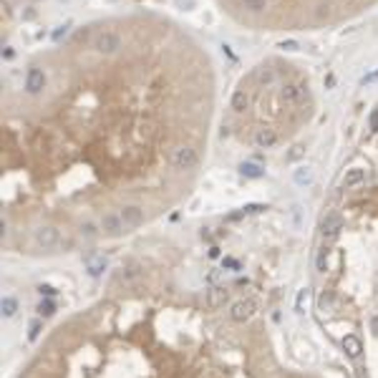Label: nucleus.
Listing matches in <instances>:
<instances>
[{
  "label": "nucleus",
  "mask_w": 378,
  "mask_h": 378,
  "mask_svg": "<svg viewBox=\"0 0 378 378\" xmlns=\"http://www.w3.org/2000/svg\"><path fill=\"white\" fill-rule=\"evenodd\" d=\"M212 114L202 43L159 13L108 15L5 76L3 167L43 184L167 189L199 172Z\"/></svg>",
  "instance_id": "nucleus-1"
},
{
  "label": "nucleus",
  "mask_w": 378,
  "mask_h": 378,
  "mask_svg": "<svg viewBox=\"0 0 378 378\" xmlns=\"http://www.w3.org/2000/svg\"><path fill=\"white\" fill-rule=\"evenodd\" d=\"M378 0H217L222 13L250 31H318L358 18Z\"/></svg>",
  "instance_id": "nucleus-2"
},
{
  "label": "nucleus",
  "mask_w": 378,
  "mask_h": 378,
  "mask_svg": "<svg viewBox=\"0 0 378 378\" xmlns=\"http://www.w3.org/2000/svg\"><path fill=\"white\" fill-rule=\"evenodd\" d=\"M99 227H101L103 237H121L124 232H129L119 212H103L99 219Z\"/></svg>",
  "instance_id": "nucleus-3"
},
{
  "label": "nucleus",
  "mask_w": 378,
  "mask_h": 378,
  "mask_svg": "<svg viewBox=\"0 0 378 378\" xmlns=\"http://www.w3.org/2000/svg\"><path fill=\"white\" fill-rule=\"evenodd\" d=\"M35 242H38V247H43V250H53V247L61 244V232L56 227H51V225H40L35 230Z\"/></svg>",
  "instance_id": "nucleus-4"
},
{
  "label": "nucleus",
  "mask_w": 378,
  "mask_h": 378,
  "mask_svg": "<svg viewBox=\"0 0 378 378\" xmlns=\"http://www.w3.org/2000/svg\"><path fill=\"white\" fill-rule=\"evenodd\" d=\"M257 313V303L255 300H237L232 308H230V318L235 320V323H247L252 315Z\"/></svg>",
  "instance_id": "nucleus-5"
},
{
  "label": "nucleus",
  "mask_w": 378,
  "mask_h": 378,
  "mask_svg": "<svg viewBox=\"0 0 378 378\" xmlns=\"http://www.w3.org/2000/svg\"><path fill=\"white\" fill-rule=\"evenodd\" d=\"M341 230H343V217H341L338 212H330V214L323 219V240H325V244L336 242L338 235H341Z\"/></svg>",
  "instance_id": "nucleus-6"
},
{
  "label": "nucleus",
  "mask_w": 378,
  "mask_h": 378,
  "mask_svg": "<svg viewBox=\"0 0 378 378\" xmlns=\"http://www.w3.org/2000/svg\"><path fill=\"white\" fill-rule=\"evenodd\" d=\"M119 214H121V219H124L126 230H137V227H141L144 222H146V209H144V207H139V205L124 207Z\"/></svg>",
  "instance_id": "nucleus-7"
},
{
  "label": "nucleus",
  "mask_w": 378,
  "mask_h": 378,
  "mask_svg": "<svg viewBox=\"0 0 378 378\" xmlns=\"http://www.w3.org/2000/svg\"><path fill=\"white\" fill-rule=\"evenodd\" d=\"M227 298H230V293L225 290V287H219V285H214V287H209L207 290V298H205V305L209 308V310H217V308H222L227 303Z\"/></svg>",
  "instance_id": "nucleus-8"
},
{
  "label": "nucleus",
  "mask_w": 378,
  "mask_h": 378,
  "mask_svg": "<svg viewBox=\"0 0 378 378\" xmlns=\"http://www.w3.org/2000/svg\"><path fill=\"white\" fill-rule=\"evenodd\" d=\"M341 345H343V350H345V355L348 358H361V353H363V343H361V338L358 336H345L343 341H341Z\"/></svg>",
  "instance_id": "nucleus-9"
},
{
  "label": "nucleus",
  "mask_w": 378,
  "mask_h": 378,
  "mask_svg": "<svg viewBox=\"0 0 378 378\" xmlns=\"http://www.w3.org/2000/svg\"><path fill=\"white\" fill-rule=\"evenodd\" d=\"M83 262H86V270H88V275L91 277H99L103 270H106V257H101V255H86L83 257Z\"/></svg>",
  "instance_id": "nucleus-10"
},
{
  "label": "nucleus",
  "mask_w": 378,
  "mask_h": 378,
  "mask_svg": "<svg viewBox=\"0 0 378 378\" xmlns=\"http://www.w3.org/2000/svg\"><path fill=\"white\" fill-rule=\"evenodd\" d=\"M363 179H366V172H363V169H348L345 176H343V189H353V187H358Z\"/></svg>",
  "instance_id": "nucleus-11"
},
{
  "label": "nucleus",
  "mask_w": 378,
  "mask_h": 378,
  "mask_svg": "<svg viewBox=\"0 0 378 378\" xmlns=\"http://www.w3.org/2000/svg\"><path fill=\"white\" fill-rule=\"evenodd\" d=\"M15 313H18V300H15L13 295H5V298H3V315H5V318H13Z\"/></svg>",
  "instance_id": "nucleus-12"
},
{
  "label": "nucleus",
  "mask_w": 378,
  "mask_h": 378,
  "mask_svg": "<svg viewBox=\"0 0 378 378\" xmlns=\"http://www.w3.org/2000/svg\"><path fill=\"white\" fill-rule=\"evenodd\" d=\"M308 303H310V290L305 287V290H300V293H298V300H295V310H298V313H305V310H308Z\"/></svg>",
  "instance_id": "nucleus-13"
},
{
  "label": "nucleus",
  "mask_w": 378,
  "mask_h": 378,
  "mask_svg": "<svg viewBox=\"0 0 378 378\" xmlns=\"http://www.w3.org/2000/svg\"><path fill=\"white\" fill-rule=\"evenodd\" d=\"M38 313H40L43 318H51V315L56 313V303H53V300H40V303H38Z\"/></svg>",
  "instance_id": "nucleus-14"
},
{
  "label": "nucleus",
  "mask_w": 378,
  "mask_h": 378,
  "mask_svg": "<svg viewBox=\"0 0 378 378\" xmlns=\"http://www.w3.org/2000/svg\"><path fill=\"white\" fill-rule=\"evenodd\" d=\"M318 273H325V268H328V244H323V250L318 252Z\"/></svg>",
  "instance_id": "nucleus-15"
},
{
  "label": "nucleus",
  "mask_w": 378,
  "mask_h": 378,
  "mask_svg": "<svg viewBox=\"0 0 378 378\" xmlns=\"http://www.w3.org/2000/svg\"><path fill=\"white\" fill-rule=\"evenodd\" d=\"M222 268H225V270H242V265H240V260H235V257H225V260H222Z\"/></svg>",
  "instance_id": "nucleus-16"
},
{
  "label": "nucleus",
  "mask_w": 378,
  "mask_h": 378,
  "mask_svg": "<svg viewBox=\"0 0 378 378\" xmlns=\"http://www.w3.org/2000/svg\"><path fill=\"white\" fill-rule=\"evenodd\" d=\"M40 328H43L40 320H33V323H31V330H28V338H31V341H35V338L40 336Z\"/></svg>",
  "instance_id": "nucleus-17"
},
{
  "label": "nucleus",
  "mask_w": 378,
  "mask_h": 378,
  "mask_svg": "<svg viewBox=\"0 0 378 378\" xmlns=\"http://www.w3.org/2000/svg\"><path fill=\"white\" fill-rule=\"evenodd\" d=\"M38 293H40V295H46V298H53L58 290H56L53 285H38Z\"/></svg>",
  "instance_id": "nucleus-18"
},
{
  "label": "nucleus",
  "mask_w": 378,
  "mask_h": 378,
  "mask_svg": "<svg viewBox=\"0 0 378 378\" xmlns=\"http://www.w3.org/2000/svg\"><path fill=\"white\" fill-rule=\"evenodd\" d=\"M242 174H247V176H260L262 172H260L257 167H252V164H247V167H242Z\"/></svg>",
  "instance_id": "nucleus-19"
},
{
  "label": "nucleus",
  "mask_w": 378,
  "mask_h": 378,
  "mask_svg": "<svg viewBox=\"0 0 378 378\" xmlns=\"http://www.w3.org/2000/svg\"><path fill=\"white\" fill-rule=\"evenodd\" d=\"M371 129H373V131H378V108L371 114Z\"/></svg>",
  "instance_id": "nucleus-20"
},
{
  "label": "nucleus",
  "mask_w": 378,
  "mask_h": 378,
  "mask_svg": "<svg viewBox=\"0 0 378 378\" xmlns=\"http://www.w3.org/2000/svg\"><path fill=\"white\" fill-rule=\"evenodd\" d=\"M371 333H373V336H378V313L371 318Z\"/></svg>",
  "instance_id": "nucleus-21"
},
{
  "label": "nucleus",
  "mask_w": 378,
  "mask_h": 378,
  "mask_svg": "<svg viewBox=\"0 0 378 378\" xmlns=\"http://www.w3.org/2000/svg\"><path fill=\"white\" fill-rule=\"evenodd\" d=\"M295 179H298L300 184H303V182H308V179H310V172H298V174H295Z\"/></svg>",
  "instance_id": "nucleus-22"
},
{
  "label": "nucleus",
  "mask_w": 378,
  "mask_h": 378,
  "mask_svg": "<svg viewBox=\"0 0 378 378\" xmlns=\"http://www.w3.org/2000/svg\"><path fill=\"white\" fill-rule=\"evenodd\" d=\"M328 303H330V295H325V293H323V295H320V300H318L320 310H325V308H328Z\"/></svg>",
  "instance_id": "nucleus-23"
},
{
  "label": "nucleus",
  "mask_w": 378,
  "mask_h": 378,
  "mask_svg": "<svg viewBox=\"0 0 378 378\" xmlns=\"http://www.w3.org/2000/svg\"><path fill=\"white\" fill-rule=\"evenodd\" d=\"M209 257H219V247H212L209 250Z\"/></svg>",
  "instance_id": "nucleus-24"
},
{
  "label": "nucleus",
  "mask_w": 378,
  "mask_h": 378,
  "mask_svg": "<svg viewBox=\"0 0 378 378\" xmlns=\"http://www.w3.org/2000/svg\"><path fill=\"white\" fill-rule=\"evenodd\" d=\"M376 78H378V71H376V73H371V76H368V78H366V83H373V81H376Z\"/></svg>",
  "instance_id": "nucleus-25"
}]
</instances>
